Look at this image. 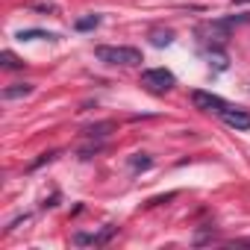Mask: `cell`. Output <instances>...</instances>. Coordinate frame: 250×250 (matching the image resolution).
<instances>
[{"label":"cell","instance_id":"6da1fadb","mask_svg":"<svg viewBox=\"0 0 250 250\" xmlns=\"http://www.w3.org/2000/svg\"><path fill=\"white\" fill-rule=\"evenodd\" d=\"M94 56L106 65H121V68H136L145 62L139 47H127V44H100L94 47Z\"/></svg>","mask_w":250,"mask_h":250},{"label":"cell","instance_id":"7a4b0ae2","mask_svg":"<svg viewBox=\"0 0 250 250\" xmlns=\"http://www.w3.org/2000/svg\"><path fill=\"white\" fill-rule=\"evenodd\" d=\"M142 85L153 94H165L177 85V77L168 68H147V71H142Z\"/></svg>","mask_w":250,"mask_h":250},{"label":"cell","instance_id":"3957f363","mask_svg":"<svg viewBox=\"0 0 250 250\" xmlns=\"http://www.w3.org/2000/svg\"><path fill=\"white\" fill-rule=\"evenodd\" d=\"M115 232H118V227L106 224L100 232H74V238H71V241H74L77 247H85V244H88V247H103L106 241H112V235H115Z\"/></svg>","mask_w":250,"mask_h":250},{"label":"cell","instance_id":"277c9868","mask_svg":"<svg viewBox=\"0 0 250 250\" xmlns=\"http://www.w3.org/2000/svg\"><path fill=\"white\" fill-rule=\"evenodd\" d=\"M221 121L227 124V127H232V130H250V112L247 109H238V106H224L221 112Z\"/></svg>","mask_w":250,"mask_h":250},{"label":"cell","instance_id":"5b68a950","mask_svg":"<svg viewBox=\"0 0 250 250\" xmlns=\"http://www.w3.org/2000/svg\"><path fill=\"white\" fill-rule=\"evenodd\" d=\"M191 103H194V109H200V112H221V109L227 106L224 97H218V94H212V91H203V88L191 91Z\"/></svg>","mask_w":250,"mask_h":250},{"label":"cell","instance_id":"8992f818","mask_svg":"<svg viewBox=\"0 0 250 250\" xmlns=\"http://www.w3.org/2000/svg\"><path fill=\"white\" fill-rule=\"evenodd\" d=\"M112 130H115V124H112V121H100V124H91V127H85L83 136H85L88 142H103Z\"/></svg>","mask_w":250,"mask_h":250},{"label":"cell","instance_id":"52a82bcc","mask_svg":"<svg viewBox=\"0 0 250 250\" xmlns=\"http://www.w3.org/2000/svg\"><path fill=\"white\" fill-rule=\"evenodd\" d=\"M33 94V85L30 83H15V85H6L3 88V100H18V97H27Z\"/></svg>","mask_w":250,"mask_h":250},{"label":"cell","instance_id":"ba28073f","mask_svg":"<svg viewBox=\"0 0 250 250\" xmlns=\"http://www.w3.org/2000/svg\"><path fill=\"white\" fill-rule=\"evenodd\" d=\"M150 44H156V47H168V44H174V30H162V27L150 30Z\"/></svg>","mask_w":250,"mask_h":250},{"label":"cell","instance_id":"9c48e42d","mask_svg":"<svg viewBox=\"0 0 250 250\" xmlns=\"http://www.w3.org/2000/svg\"><path fill=\"white\" fill-rule=\"evenodd\" d=\"M0 65H3L6 71H21V68H24V62H21L12 50H3V53H0Z\"/></svg>","mask_w":250,"mask_h":250},{"label":"cell","instance_id":"30bf717a","mask_svg":"<svg viewBox=\"0 0 250 250\" xmlns=\"http://www.w3.org/2000/svg\"><path fill=\"white\" fill-rule=\"evenodd\" d=\"M97 24H100V15H85V18H77V21H74V30L88 33V30H94Z\"/></svg>","mask_w":250,"mask_h":250},{"label":"cell","instance_id":"8fae6325","mask_svg":"<svg viewBox=\"0 0 250 250\" xmlns=\"http://www.w3.org/2000/svg\"><path fill=\"white\" fill-rule=\"evenodd\" d=\"M21 42H36V39H59L56 33H44V30H21L18 33Z\"/></svg>","mask_w":250,"mask_h":250},{"label":"cell","instance_id":"7c38bea8","mask_svg":"<svg viewBox=\"0 0 250 250\" xmlns=\"http://www.w3.org/2000/svg\"><path fill=\"white\" fill-rule=\"evenodd\" d=\"M150 165H153V159H150L147 153H136V156H130V168H133L136 174H139V171H147Z\"/></svg>","mask_w":250,"mask_h":250},{"label":"cell","instance_id":"4fadbf2b","mask_svg":"<svg viewBox=\"0 0 250 250\" xmlns=\"http://www.w3.org/2000/svg\"><path fill=\"white\" fill-rule=\"evenodd\" d=\"M235 3H238V6H241V3H250V0H232V6H235Z\"/></svg>","mask_w":250,"mask_h":250}]
</instances>
